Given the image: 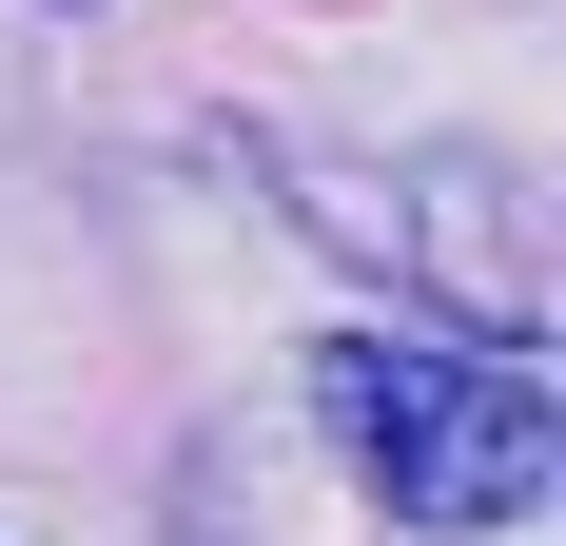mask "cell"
<instances>
[{"mask_svg":"<svg viewBox=\"0 0 566 546\" xmlns=\"http://www.w3.org/2000/svg\"><path fill=\"white\" fill-rule=\"evenodd\" d=\"M313 410L371 469V507L430 546H489L547 507V371L527 351H430V332H333L313 351Z\"/></svg>","mask_w":566,"mask_h":546,"instance_id":"obj_1","label":"cell"}]
</instances>
